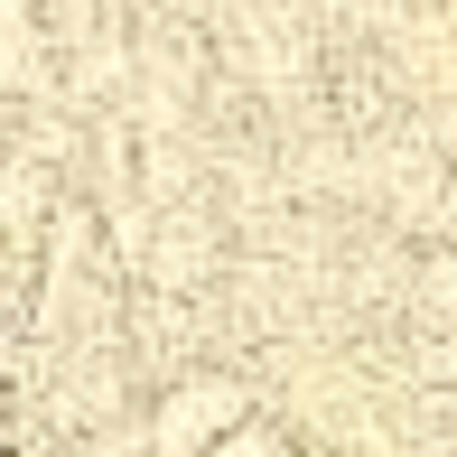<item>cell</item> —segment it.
<instances>
[{"instance_id": "6da1fadb", "label": "cell", "mask_w": 457, "mask_h": 457, "mask_svg": "<svg viewBox=\"0 0 457 457\" xmlns=\"http://www.w3.org/2000/svg\"><path fill=\"white\" fill-rule=\"evenodd\" d=\"M215 420H243V402H234V392H224V383H187L178 402L159 411V448H169V457L205 448V439H215Z\"/></svg>"}]
</instances>
